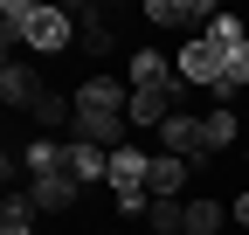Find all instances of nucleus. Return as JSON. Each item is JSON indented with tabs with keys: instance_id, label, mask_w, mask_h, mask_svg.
<instances>
[{
	"instance_id": "f03ea898",
	"label": "nucleus",
	"mask_w": 249,
	"mask_h": 235,
	"mask_svg": "<svg viewBox=\"0 0 249 235\" xmlns=\"http://www.w3.org/2000/svg\"><path fill=\"white\" fill-rule=\"evenodd\" d=\"M21 42L42 49V55L70 49V14H62V7H35V0H21Z\"/></svg>"
},
{
	"instance_id": "5701e85b",
	"label": "nucleus",
	"mask_w": 249,
	"mask_h": 235,
	"mask_svg": "<svg viewBox=\"0 0 249 235\" xmlns=\"http://www.w3.org/2000/svg\"><path fill=\"white\" fill-rule=\"evenodd\" d=\"M0 235H35V228H0Z\"/></svg>"
},
{
	"instance_id": "39448f33",
	"label": "nucleus",
	"mask_w": 249,
	"mask_h": 235,
	"mask_svg": "<svg viewBox=\"0 0 249 235\" xmlns=\"http://www.w3.org/2000/svg\"><path fill=\"white\" fill-rule=\"evenodd\" d=\"M173 83H180V63H166L160 49L132 55V90H173Z\"/></svg>"
},
{
	"instance_id": "f3484780",
	"label": "nucleus",
	"mask_w": 249,
	"mask_h": 235,
	"mask_svg": "<svg viewBox=\"0 0 249 235\" xmlns=\"http://www.w3.org/2000/svg\"><path fill=\"white\" fill-rule=\"evenodd\" d=\"M145 221H152V235H180L187 228V201H152Z\"/></svg>"
},
{
	"instance_id": "b1692460",
	"label": "nucleus",
	"mask_w": 249,
	"mask_h": 235,
	"mask_svg": "<svg viewBox=\"0 0 249 235\" xmlns=\"http://www.w3.org/2000/svg\"><path fill=\"white\" fill-rule=\"evenodd\" d=\"M242 159H249V152H242Z\"/></svg>"
},
{
	"instance_id": "1a4fd4ad",
	"label": "nucleus",
	"mask_w": 249,
	"mask_h": 235,
	"mask_svg": "<svg viewBox=\"0 0 249 235\" xmlns=\"http://www.w3.org/2000/svg\"><path fill=\"white\" fill-rule=\"evenodd\" d=\"M152 180V159L139 152V145H118V152H111V187L124 194V187H145Z\"/></svg>"
},
{
	"instance_id": "412c9836",
	"label": "nucleus",
	"mask_w": 249,
	"mask_h": 235,
	"mask_svg": "<svg viewBox=\"0 0 249 235\" xmlns=\"http://www.w3.org/2000/svg\"><path fill=\"white\" fill-rule=\"evenodd\" d=\"M208 35H214V42H222V49H242V42H249L235 14H214V21H208Z\"/></svg>"
},
{
	"instance_id": "f8f14e48",
	"label": "nucleus",
	"mask_w": 249,
	"mask_h": 235,
	"mask_svg": "<svg viewBox=\"0 0 249 235\" xmlns=\"http://www.w3.org/2000/svg\"><path fill=\"white\" fill-rule=\"evenodd\" d=\"M152 201H180V187H187V159H173V152H160L152 159Z\"/></svg>"
},
{
	"instance_id": "ddd939ff",
	"label": "nucleus",
	"mask_w": 249,
	"mask_h": 235,
	"mask_svg": "<svg viewBox=\"0 0 249 235\" xmlns=\"http://www.w3.org/2000/svg\"><path fill=\"white\" fill-rule=\"evenodd\" d=\"M70 173H76V180H111V152H104V145L70 138Z\"/></svg>"
},
{
	"instance_id": "f257e3e1",
	"label": "nucleus",
	"mask_w": 249,
	"mask_h": 235,
	"mask_svg": "<svg viewBox=\"0 0 249 235\" xmlns=\"http://www.w3.org/2000/svg\"><path fill=\"white\" fill-rule=\"evenodd\" d=\"M180 83H208V90H222L229 83V49L214 42V35H194L180 49Z\"/></svg>"
},
{
	"instance_id": "4468645a",
	"label": "nucleus",
	"mask_w": 249,
	"mask_h": 235,
	"mask_svg": "<svg viewBox=\"0 0 249 235\" xmlns=\"http://www.w3.org/2000/svg\"><path fill=\"white\" fill-rule=\"evenodd\" d=\"M180 235H229V228H222V201H208V194L187 201V228H180Z\"/></svg>"
},
{
	"instance_id": "9b49d317",
	"label": "nucleus",
	"mask_w": 249,
	"mask_h": 235,
	"mask_svg": "<svg viewBox=\"0 0 249 235\" xmlns=\"http://www.w3.org/2000/svg\"><path fill=\"white\" fill-rule=\"evenodd\" d=\"M173 111H180V104H173V90H132V125H152V132H160Z\"/></svg>"
},
{
	"instance_id": "a211bd4d",
	"label": "nucleus",
	"mask_w": 249,
	"mask_h": 235,
	"mask_svg": "<svg viewBox=\"0 0 249 235\" xmlns=\"http://www.w3.org/2000/svg\"><path fill=\"white\" fill-rule=\"evenodd\" d=\"M235 145V111H208V152H229Z\"/></svg>"
},
{
	"instance_id": "9d476101",
	"label": "nucleus",
	"mask_w": 249,
	"mask_h": 235,
	"mask_svg": "<svg viewBox=\"0 0 249 235\" xmlns=\"http://www.w3.org/2000/svg\"><path fill=\"white\" fill-rule=\"evenodd\" d=\"M0 97H7L14 111H21V104L35 111V104H42V83H35V69H21V63H7V69H0Z\"/></svg>"
},
{
	"instance_id": "6e6552de",
	"label": "nucleus",
	"mask_w": 249,
	"mask_h": 235,
	"mask_svg": "<svg viewBox=\"0 0 249 235\" xmlns=\"http://www.w3.org/2000/svg\"><path fill=\"white\" fill-rule=\"evenodd\" d=\"M76 104H83V111H124V118H132V97H124L118 76H90V83H76Z\"/></svg>"
},
{
	"instance_id": "4be33fe9",
	"label": "nucleus",
	"mask_w": 249,
	"mask_h": 235,
	"mask_svg": "<svg viewBox=\"0 0 249 235\" xmlns=\"http://www.w3.org/2000/svg\"><path fill=\"white\" fill-rule=\"evenodd\" d=\"M235 228H249V187L235 194Z\"/></svg>"
},
{
	"instance_id": "20e7f679",
	"label": "nucleus",
	"mask_w": 249,
	"mask_h": 235,
	"mask_svg": "<svg viewBox=\"0 0 249 235\" xmlns=\"http://www.w3.org/2000/svg\"><path fill=\"white\" fill-rule=\"evenodd\" d=\"M214 14L222 7H208V0H145V28H201Z\"/></svg>"
},
{
	"instance_id": "2eb2a0df",
	"label": "nucleus",
	"mask_w": 249,
	"mask_h": 235,
	"mask_svg": "<svg viewBox=\"0 0 249 235\" xmlns=\"http://www.w3.org/2000/svg\"><path fill=\"white\" fill-rule=\"evenodd\" d=\"M62 118H70V125H76V97H62V90H42V104H35V125H62Z\"/></svg>"
},
{
	"instance_id": "423d86ee",
	"label": "nucleus",
	"mask_w": 249,
	"mask_h": 235,
	"mask_svg": "<svg viewBox=\"0 0 249 235\" xmlns=\"http://www.w3.org/2000/svg\"><path fill=\"white\" fill-rule=\"evenodd\" d=\"M21 173L28 180H55V173H70V145H55V138H35L21 152Z\"/></svg>"
},
{
	"instance_id": "6ab92c4d",
	"label": "nucleus",
	"mask_w": 249,
	"mask_h": 235,
	"mask_svg": "<svg viewBox=\"0 0 249 235\" xmlns=\"http://www.w3.org/2000/svg\"><path fill=\"white\" fill-rule=\"evenodd\" d=\"M28 215H35V201H28V187L0 201V228H28Z\"/></svg>"
},
{
	"instance_id": "aec40b11",
	"label": "nucleus",
	"mask_w": 249,
	"mask_h": 235,
	"mask_svg": "<svg viewBox=\"0 0 249 235\" xmlns=\"http://www.w3.org/2000/svg\"><path fill=\"white\" fill-rule=\"evenodd\" d=\"M242 83H249V42H242V49H229V83H222L214 97H235Z\"/></svg>"
},
{
	"instance_id": "dca6fc26",
	"label": "nucleus",
	"mask_w": 249,
	"mask_h": 235,
	"mask_svg": "<svg viewBox=\"0 0 249 235\" xmlns=\"http://www.w3.org/2000/svg\"><path fill=\"white\" fill-rule=\"evenodd\" d=\"M76 21H83V28H76V42H83V49H90V55H111V28H104V21H97V7H83V14H76Z\"/></svg>"
},
{
	"instance_id": "0eeeda50",
	"label": "nucleus",
	"mask_w": 249,
	"mask_h": 235,
	"mask_svg": "<svg viewBox=\"0 0 249 235\" xmlns=\"http://www.w3.org/2000/svg\"><path fill=\"white\" fill-rule=\"evenodd\" d=\"M28 201H35V215H62V208H76V173H55V180H28Z\"/></svg>"
},
{
	"instance_id": "7ed1b4c3",
	"label": "nucleus",
	"mask_w": 249,
	"mask_h": 235,
	"mask_svg": "<svg viewBox=\"0 0 249 235\" xmlns=\"http://www.w3.org/2000/svg\"><path fill=\"white\" fill-rule=\"evenodd\" d=\"M160 145H166L173 159H187V166L214 159V152H208V118H187V111H173L166 125H160Z\"/></svg>"
}]
</instances>
